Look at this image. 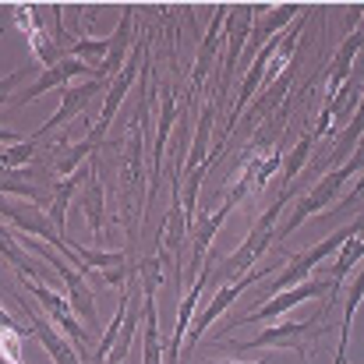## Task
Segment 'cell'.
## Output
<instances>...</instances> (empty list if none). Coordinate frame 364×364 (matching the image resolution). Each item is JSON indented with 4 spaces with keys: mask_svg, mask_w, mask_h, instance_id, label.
<instances>
[{
    "mask_svg": "<svg viewBox=\"0 0 364 364\" xmlns=\"http://www.w3.org/2000/svg\"><path fill=\"white\" fill-rule=\"evenodd\" d=\"M287 195H290V191H283V195H279V198H276V202L265 209V216H262V220L251 227V234L244 237L241 247H237L234 255H227V258H223V262L213 269V276H216V279L237 283V279H244L247 272H255V262L265 255L269 241L279 234V230H276V220H279V213H283V205H287Z\"/></svg>",
    "mask_w": 364,
    "mask_h": 364,
    "instance_id": "obj_1",
    "label": "cell"
},
{
    "mask_svg": "<svg viewBox=\"0 0 364 364\" xmlns=\"http://www.w3.org/2000/svg\"><path fill=\"white\" fill-rule=\"evenodd\" d=\"M364 234V220H354L350 227H340L336 234H329L322 244H315V247H308L304 255H297L294 262H287L276 276H272V283H269V297H276V294H287V290H294V287H301V283H308V276H311V269L326 258V255H333V251H340L343 244L350 241V237H358Z\"/></svg>",
    "mask_w": 364,
    "mask_h": 364,
    "instance_id": "obj_2",
    "label": "cell"
},
{
    "mask_svg": "<svg viewBox=\"0 0 364 364\" xmlns=\"http://www.w3.org/2000/svg\"><path fill=\"white\" fill-rule=\"evenodd\" d=\"M14 237L25 244L32 255H39L46 265H53V269H57V276L68 283V301H71V308L78 311V318H82L85 326H96V297H92V290H89L85 276H82L71 262H64V255H60L57 247H46V244L32 241V237H25V234H14Z\"/></svg>",
    "mask_w": 364,
    "mask_h": 364,
    "instance_id": "obj_3",
    "label": "cell"
},
{
    "mask_svg": "<svg viewBox=\"0 0 364 364\" xmlns=\"http://www.w3.org/2000/svg\"><path fill=\"white\" fill-rule=\"evenodd\" d=\"M322 294H329V304H333V301H336V283L315 276V279H308V283H301V287H294V290H287V294H276V297L262 301L251 315L227 322L223 333H230V329H237V326H251V322H272V318H279L283 311H290V308H297V304H304V301H311V297H322ZM220 340H223V336H220Z\"/></svg>",
    "mask_w": 364,
    "mask_h": 364,
    "instance_id": "obj_4",
    "label": "cell"
},
{
    "mask_svg": "<svg viewBox=\"0 0 364 364\" xmlns=\"http://www.w3.org/2000/svg\"><path fill=\"white\" fill-rule=\"evenodd\" d=\"M255 14H258V7H251V4H237L227 14V39H223L227 43V53H223V75H220V96H216V103H227V89H230V78H234V68H237L241 53L247 50Z\"/></svg>",
    "mask_w": 364,
    "mask_h": 364,
    "instance_id": "obj_5",
    "label": "cell"
},
{
    "mask_svg": "<svg viewBox=\"0 0 364 364\" xmlns=\"http://www.w3.org/2000/svg\"><path fill=\"white\" fill-rule=\"evenodd\" d=\"M358 166H364V156H361V159H350V163H347V166H340L336 173L322 177V181H318V184H315V188H311V191H308L301 202H297V213H294V216L283 223V230H279L276 237H290V234H294V230H297V227L308 220V216H315L318 209H326V205L336 198V191L343 188V181H347V177H350Z\"/></svg>",
    "mask_w": 364,
    "mask_h": 364,
    "instance_id": "obj_6",
    "label": "cell"
},
{
    "mask_svg": "<svg viewBox=\"0 0 364 364\" xmlns=\"http://www.w3.org/2000/svg\"><path fill=\"white\" fill-rule=\"evenodd\" d=\"M21 287L36 294V301H39V308L46 311V318H50L53 326H60V329L71 336V343H75V347H89V329H85L82 322H75L68 294H57V290H50L46 283L28 279V276H21Z\"/></svg>",
    "mask_w": 364,
    "mask_h": 364,
    "instance_id": "obj_7",
    "label": "cell"
},
{
    "mask_svg": "<svg viewBox=\"0 0 364 364\" xmlns=\"http://www.w3.org/2000/svg\"><path fill=\"white\" fill-rule=\"evenodd\" d=\"M326 315H329V304L318 311V315H311V318H304V322H279V326H272V329H265V333H258L255 340H247V343H234L230 350L234 354H247V350H262V347H269V350H279V347H297L308 333H315L318 326L326 329Z\"/></svg>",
    "mask_w": 364,
    "mask_h": 364,
    "instance_id": "obj_8",
    "label": "cell"
},
{
    "mask_svg": "<svg viewBox=\"0 0 364 364\" xmlns=\"http://www.w3.org/2000/svg\"><path fill=\"white\" fill-rule=\"evenodd\" d=\"M145 53H149V43H141L138 46V53L127 60V68H124L121 75L110 82V89H107V100H103V110H100V121H96V131H92V138L103 145L107 141V131H110V124L117 117V110H121L124 96H127V89H131V82L141 75V64H145Z\"/></svg>",
    "mask_w": 364,
    "mask_h": 364,
    "instance_id": "obj_9",
    "label": "cell"
},
{
    "mask_svg": "<svg viewBox=\"0 0 364 364\" xmlns=\"http://www.w3.org/2000/svg\"><path fill=\"white\" fill-rule=\"evenodd\" d=\"M18 304L25 308V315H28V333L32 336H39V343H43V350L50 354V361L53 364H82V358H78V347L68 340V336H60L57 329H53V322L50 318H43V315H36V308L18 294Z\"/></svg>",
    "mask_w": 364,
    "mask_h": 364,
    "instance_id": "obj_10",
    "label": "cell"
},
{
    "mask_svg": "<svg viewBox=\"0 0 364 364\" xmlns=\"http://www.w3.org/2000/svg\"><path fill=\"white\" fill-rule=\"evenodd\" d=\"M100 89H103L100 78H92V82H85V85H75V89H64V92H60V107H57V114L32 134V141L43 145V138H46L50 131H57V127H64L68 121H75V117L92 103V96H100Z\"/></svg>",
    "mask_w": 364,
    "mask_h": 364,
    "instance_id": "obj_11",
    "label": "cell"
},
{
    "mask_svg": "<svg viewBox=\"0 0 364 364\" xmlns=\"http://www.w3.org/2000/svg\"><path fill=\"white\" fill-rule=\"evenodd\" d=\"M361 46H364V32L347 36L343 46L336 50L333 64H329V92H326V107H333V114H336V107H340V92H343V85L350 82V68H354V57L361 53Z\"/></svg>",
    "mask_w": 364,
    "mask_h": 364,
    "instance_id": "obj_12",
    "label": "cell"
},
{
    "mask_svg": "<svg viewBox=\"0 0 364 364\" xmlns=\"http://www.w3.org/2000/svg\"><path fill=\"white\" fill-rule=\"evenodd\" d=\"M234 205H237V198H234V195H227V202H223L220 209H213V216L205 213V216L198 220V227H195V237H191V272H195V276L205 269L209 244H213V237L220 234V227L227 223V216H230V209H234Z\"/></svg>",
    "mask_w": 364,
    "mask_h": 364,
    "instance_id": "obj_13",
    "label": "cell"
},
{
    "mask_svg": "<svg viewBox=\"0 0 364 364\" xmlns=\"http://www.w3.org/2000/svg\"><path fill=\"white\" fill-rule=\"evenodd\" d=\"M173 117H177V92L166 85L163 89V107H159V127H156V145H152V198H156V188H159V170H163V149L170 141V131H173Z\"/></svg>",
    "mask_w": 364,
    "mask_h": 364,
    "instance_id": "obj_14",
    "label": "cell"
},
{
    "mask_svg": "<svg viewBox=\"0 0 364 364\" xmlns=\"http://www.w3.org/2000/svg\"><path fill=\"white\" fill-rule=\"evenodd\" d=\"M227 14H230V7H213V25H209V32H205V39H202V46H198L195 68H191V96H198V89H202V82H205V75H209V60H213L216 46L223 43V39H220V25L227 21Z\"/></svg>",
    "mask_w": 364,
    "mask_h": 364,
    "instance_id": "obj_15",
    "label": "cell"
},
{
    "mask_svg": "<svg viewBox=\"0 0 364 364\" xmlns=\"http://www.w3.org/2000/svg\"><path fill=\"white\" fill-rule=\"evenodd\" d=\"M134 11L138 7H124V18L117 21V32L110 36V57H107V64H103V71H100V82H114L117 75H121L124 68V53H127V43H131V21H134Z\"/></svg>",
    "mask_w": 364,
    "mask_h": 364,
    "instance_id": "obj_16",
    "label": "cell"
},
{
    "mask_svg": "<svg viewBox=\"0 0 364 364\" xmlns=\"http://www.w3.org/2000/svg\"><path fill=\"white\" fill-rule=\"evenodd\" d=\"M213 124H216V107L209 103V107H202L198 124H195V141H191V152H188V159H184V177H188V173H195L198 166H205V163H209V159H205V149H209Z\"/></svg>",
    "mask_w": 364,
    "mask_h": 364,
    "instance_id": "obj_17",
    "label": "cell"
},
{
    "mask_svg": "<svg viewBox=\"0 0 364 364\" xmlns=\"http://www.w3.org/2000/svg\"><path fill=\"white\" fill-rule=\"evenodd\" d=\"M82 209L89 216V227L96 237H103V188H100V173L92 170L85 188H82Z\"/></svg>",
    "mask_w": 364,
    "mask_h": 364,
    "instance_id": "obj_18",
    "label": "cell"
},
{
    "mask_svg": "<svg viewBox=\"0 0 364 364\" xmlns=\"http://www.w3.org/2000/svg\"><path fill=\"white\" fill-rule=\"evenodd\" d=\"M361 258H364V234H358V237H350V241L340 247V255H336V262H333V283H336V297H340V287L347 283L350 269H354Z\"/></svg>",
    "mask_w": 364,
    "mask_h": 364,
    "instance_id": "obj_19",
    "label": "cell"
},
{
    "mask_svg": "<svg viewBox=\"0 0 364 364\" xmlns=\"http://www.w3.org/2000/svg\"><path fill=\"white\" fill-rule=\"evenodd\" d=\"M68 57H75V60H82V64L103 71V64H107V57H110V39H75V43L68 46Z\"/></svg>",
    "mask_w": 364,
    "mask_h": 364,
    "instance_id": "obj_20",
    "label": "cell"
},
{
    "mask_svg": "<svg viewBox=\"0 0 364 364\" xmlns=\"http://www.w3.org/2000/svg\"><path fill=\"white\" fill-rule=\"evenodd\" d=\"M92 149H100V141H96V138L89 134V138H85L82 145L68 149V156H64V159L57 163V173H60V177H75V173H78V163H82V159H85V156H89Z\"/></svg>",
    "mask_w": 364,
    "mask_h": 364,
    "instance_id": "obj_21",
    "label": "cell"
},
{
    "mask_svg": "<svg viewBox=\"0 0 364 364\" xmlns=\"http://www.w3.org/2000/svg\"><path fill=\"white\" fill-rule=\"evenodd\" d=\"M36 152H39V141H32V138H28V141H18V145H11V149L4 152V170L11 173L14 166L28 163V159H32Z\"/></svg>",
    "mask_w": 364,
    "mask_h": 364,
    "instance_id": "obj_22",
    "label": "cell"
},
{
    "mask_svg": "<svg viewBox=\"0 0 364 364\" xmlns=\"http://www.w3.org/2000/svg\"><path fill=\"white\" fill-rule=\"evenodd\" d=\"M311 145H315V131H311V134H304V138L297 141V149L290 152V159L283 163V170H287V181H294V177H297V170L304 166V159H308V152H311Z\"/></svg>",
    "mask_w": 364,
    "mask_h": 364,
    "instance_id": "obj_23",
    "label": "cell"
},
{
    "mask_svg": "<svg viewBox=\"0 0 364 364\" xmlns=\"http://www.w3.org/2000/svg\"><path fill=\"white\" fill-rule=\"evenodd\" d=\"M209 364H241V361H209Z\"/></svg>",
    "mask_w": 364,
    "mask_h": 364,
    "instance_id": "obj_24",
    "label": "cell"
},
{
    "mask_svg": "<svg viewBox=\"0 0 364 364\" xmlns=\"http://www.w3.org/2000/svg\"><path fill=\"white\" fill-rule=\"evenodd\" d=\"M4 364H21V361H11V358H4Z\"/></svg>",
    "mask_w": 364,
    "mask_h": 364,
    "instance_id": "obj_25",
    "label": "cell"
}]
</instances>
